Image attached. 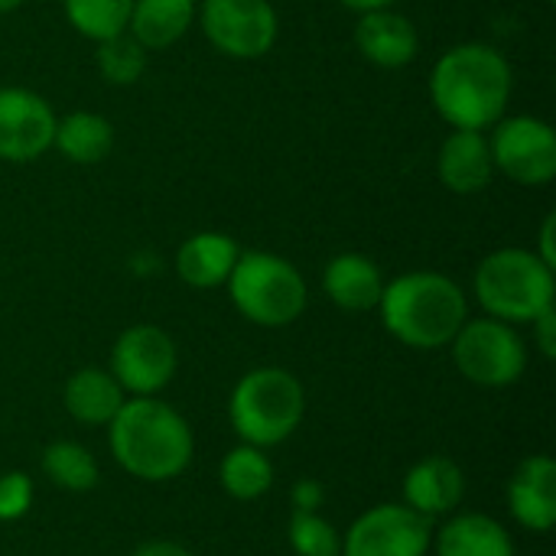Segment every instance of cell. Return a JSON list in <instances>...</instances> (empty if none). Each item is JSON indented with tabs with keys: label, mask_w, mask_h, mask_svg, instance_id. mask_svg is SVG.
<instances>
[{
	"label": "cell",
	"mask_w": 556,
	"mask_h": 556,
	"mask_svg": "<svg viewBox=\"0 0 556 556\" xmlns=\"http://www.w3.org/2000/svg\"><path fill=\"white\" fill-rule=\"evenodd\" d=\"M511 81V65L495 46L463 42L437 59L430 98L453 130H489L505 117Z\"/></svg>",
	"instance_id": "cell-1"
},
{
	"label": "cell",
	"mask_w": 556,
	"mask_h": 556,
	"mask_svg": "<svg viewBox=\"0 0 556 556\" xmlns=\"http://www.w3.org/2000/svg\"><path fill=\"white\" fill-rule=\"evenodd\" d=\"M114 463L140 482L179 479L195 453L189 420L160 397H127L108 424Z\"/></svg>",
	"instance_id": "cell-2"
},
{
	"label": "cell",
	"mask_w": 556,
	"mask_h": 556,
	"mask_svg": "<svg viewBox=\"0 0 556 556\" xmlns=\"http://www.w3.org/2000/svg\"><path fill=\"white\" fill-rule=\"evenodd\" d=\"M378 313L384 329L407 349H446L469 319L463 287L437 270H410L384 283Z\"/></svg>",
	"instance_id": "cell-3"
},
{
	"label": "cell",
	"mask_w": 556,
	"mask_h": 556,
	"mask_svg": "<svg viewBox=\"0 0 556 556\" xmlns=\"http://www.w3.org/2000/svg\"><path fill=\"white\" fill-rule=\"evenodd\" d=\"M306 417V391L287 368L264 365L238 378L228 397V420L241 443L274 450L287 443Z\"/></svg>",
	"instance_id": "cell-4"
},
{
	"label": "cell",
	"mask_w": 556,
	"mask_h": 556,
	"mask_svg": "<svg viewBox=\"0 0 556 556\" xmlns=\"http://www.w3.org/2000/svg\"><path fill=\"white\" fill-rule=\"evenodd\" d=\"M472 290L485 316L511 326H531L544 309L554 306V267H547L534 251L502 248L482 257V264L476 267Z\"/></svg>",
	"instance_id": "cell-5"
},
{
	"label": "cell",
	"mask_w": 556,
	"mask_h": 556,
	"mask_svg": "<svg viewBox=\"0 0 556 556\" xmlns=\"http://www.w3.org/2000/svg\"><path fill=\"white\" fill-rule=\"evenodd\" d=\"M225 287L235 309L264 329H283L296 323L309 303L303 274L287 257L270 251H241Z\"/></svg>",
	"instance_id": "cell-6"
},
{
	"label": "cell",
	"mask_w": 556,
	"mask_h": 556,
	"mask_svg": "<svg viewBox=\"0 0 556 556\" xmlns=\"http://www.w3.org/2000/svg\"><path fill=\"white\" fill-rule=\"evenodd\" d=\"M450 345L459 375L479 388H511L528 368V345L518 329L492 316L466 319Z\"/></svg>",
	"instance_id": "cell-7"
},
{
	"label": "cell",
	"mask_w": 556,
	"mask_h": 556,
	"mask_svg": "<svg viewBox=\"0 0 556 556\" xmlns=\"http://www.w3.org/2000/svg\"><path fill=\"white\" fill-rule=\"evenodd\" d=\"M205 39L228 59H261L274 49L280 20L270 0H202L195 7Z\"/></svg>",
	"instance_id": "cell-8"
},
{
	"label": "cell",
	"mask_w": 556,
	"mask_h": 556,
	"mask_svg": "<svg viewBox=\"0 0 556 556\" xmlns=\"http://www.w3.org/2000/svg\"><path fill=\"white\" fill-rule=\"evenodd\" d=\"M179 368L176 342L166 329L153 323L127 326L114 345H111V365L108 371L130 397H156Z\"/></svg>",
	"instance_id": "cell-9"
},
{
	"label": "cell",
	"mask_w": 556,
	"mask_h": 556,
	"mask_svg": "<svg viewBox=\"0 0 556 556\" xmlns=\"http://www.w3.org/2000/svg\"><path fill=\"white\" fill-rule=\"evenodd\" d=\"M433 544V521L404 502L368 508L342 534V556H427Z\"/></svg>",
	"instance_id": "cell-10"
},
{
	"label": "cell",
	"mask_w": 556,
	"mask_h": 556,
	"mask_svg": "<svg viewBox=\"0 0 556 556\" xmlns=\"http://www.w3.org/2000/svg\"><path fill=\"white\" fill-rule=\"evenodd\" d=\"M495 173L518 186H547L556 176V134L541 117H502L489 137Z\"/></svg>",
	"instance_id": "cell-11"
},
{
	"label": "cell",
	"mask_w": 556,
	"mask_h": 556,
	"mask_svg": "<svg viewBox=\"0 0 556 556\" xmlns=\"http://www.w3.org/2000/svg\"><path fill=\"white\" fill-rule=\"evenodd\" d=\"M52 104L29 88H0V160H39L55 137Z\"/></svg>",
	"instance_id": "cell-12"
},
{
	"label": "cell",
	"mask_w": 556,
	"mask_h": 556,
	"mask_svg": "<svg viewBox=\"0 0 556 556\" xmlns=\"http://www.w3.org/2000/svg\"><path fill=\"white\" fill-rule=\"evenodd\" d=\"M508 511L531 534H551L556 525V463L525 456L508 479Z\"/></svg>",
	"instance_id": "cell-13"
},
{
	"label": "cell",
	"mask_w": 556,
	"mask_h": 556,
	"mask_svg": "<svg viewBox=\"0 0 556 556\" xmlns=\"http://www.w3.org/2000/svg\"><path fill=\"white\" fill-rule=\"evenodd\" d=\"M466 495V476L450 456H424L404 476V505L424 518H450Z\"/></svg>",
	"instance_id": "cell-14"
},
{
	"label": "cell",
	"mask_w": 556,
	"mask_h": 556,
	"mask_svg": "<svg viewBox=\"0 0 556 556\" xmlns=\"http://www.w3.org/2000/svg\"><path fill=\"white\" fill-rule=\"evenodd\" d=\"M355 46L378 68H404L417 59L420 36H417V26L404 13L381 7V10H368L358 16Z\"/></svg>",
	"instance_id": "cell-15"
},
{
	"label": "cell",
	"mask_w": 556,
	"mask_h": 556,
	"mask_svg": "<svg viewBox=\"0 0 556 556\" xmlns=\"http://www.w3.org/2000/svg\"><path fill=\"white\" fill-rule=\"evenodd\" d=\"M437 173H440V182L456 195L482 192L495 176L489 137L482 130H453L440 147Z\"/></svg>",
	"instance_id": "cell-16"
},
{
	"label": "cell",
	"mask_w": 556,
	"mask_h": 556,
	"mask_svg": "<svg viewBox=\"0 0 556 556\" xmlns=\"http://www.w3.org/2000/svg\"><path fill=\"white\" fill-rule=\"evenodd\" d=\"M430 551H437V556H515V541L492 515L453 511L443 528L433 531Z\"/></svg>",
	"instance_id": "cell-17"
},
{
	"label": "cell",
	"mask_w": 556,
	"mask_h": 556,
	"mask_svg": "<svg viewBox=\"0 0 556 556\" xmlns=\"http://www.w3.org/2000/svg\"><path fill=\"white\" fill-rule=\"evenodd\" d=\"M241 248L231 235L222 231H199L186 238L176 251V274L192 290H215L228 283Z\"/></svg>",
	"instance_id": "cell-18"
},
{
	"label": "cell",
	"mask_w": 556,
	"mask_h": 556,
	"mask_svg": "<svg viewBox=\"0 0 556 556\" xmlns=\"http://www.w3.org/2000/svg\"><path fill=\"white\" fill-rule=\"evenodd\" d=\"M323 290L332 300V306H339L345 313H371V309H378L384 277H381V270H378V264L371 257L345 251V254H336L326 264Z\"/></svg>",
	"instance_id": "cell-19"
},
{
	"label": "cell",
	"mask_w": 556,
	"mask_h": 556,
	"mask_svg": "<svg viewBox=\"0 0 556 556\" xmlns=\"http://www.w3.org/2000/svg\"><path fill=\"white\" fill-rule=\"evenodd\" d=\"M124 401L127 394L108 368H78L62 388V404L81 427H108Z\"/></svg>",
	"instance_id": "cell-20"
},
{
	"label": "cell",
	"mask_w": 556,
	"mask_h": 556,
	"mask_svg": "<svg viewBox=\"0 0 556 556\" xmlns=\"http://www.w3.org/2000/svg\"><path fill=\"white\" fill-rule=\"evenodd\" d=\"M195 20V0H134L127 33L147 49H169Z\"/></svg>",
	"instance_id": "cell-21"
},
{
	"label": "cell",
	"mask_w": 556,
	"mask_h": 556,
	"mask_svg": "<svg viewBox=\"0 0 556 556\" xmlns=\"http://www.w3.org/2000/svg\"><path fill=\"white\" fill-rule=\"evenodd\" d=\"M52 147L78 166L101 163L114 147V124L98 111H72L62 121H55Z\"/></svg>",
	"instance_id": "cell-22"
},
{
	"label": "cell",
	"mask_w": 556,
	"mask_h": 556,
	"mask_svg": "<svg viewBox=\"0 0 556 556\" xmlns=\"http://www.w3.org/2000/svg\"><path fill=\"white\" fill-rule=\"evenodd\" d=\"M274 463L267 456V450L238 443L225 453L222 466H218V482L225 489L228 498L235 502H257L270 492L274 485Z\"/></svg>",
	"instance_id": "cell-23"
},
{
	"label": "cell",
	"mask_w": 556,
	"mask_h": 556,
	"mask_svg": "<svg viewBox=\"0 0 556 556\" xmlns=\"http://www.w3.org/2000/svg\"><path fill=\"white\" fill-rule=\"evenodd\" d=\"M42 476L62 492H91L101 479V466L88 446L75 440H55L42 450Z\"/></svg>",
	"instance_id": "cell-24"
},
{
	"label": "cell",
	"mask_w": 556,
	"mask_h": 556,
	"mask_svg": "<svg viewBox=\"0 0 556 556\" xmlns=\"http://www.w3.org/2000/svg\"><path fill=\"white\" fill-rule=\"evenodd\" d=\"M134 0H62L65 20L75 26L78 36L101 42L117 33H127Z\"/></svg>",
	"instance_id": "cell-25"
},
{
	"label": "cell",
	"mask_w": 556,
	"mask_h": 556,
	"mask_svg": "<svg viewBox=\"0 0 556 556\" xmlns=\"http://www.w3.org/2000/svg\"><path fill=\"white\" fill-rule=\"evenodd\" d=\"M94 46H98V55H94L98 72L108 85H134L147 72V49L130 33H117Z\"/></svg>",
	"instance_id": "cell-26"
},
{
	"label": "cell",
	"mask_w": 556,
	"mask_h": 556,
	"mask_svg": "<svg viewBox=\"0 0 556 556\" xmlns=\"http://www.w3.org/2000/svg\"><path fill=\"white\" fill-rule=\"evenodd\" d=\"M287 541L296 556H342V534L319 511H293L287 521Z\"/></svg>",
	"instance_id": "cell-27"
},
{
	"label": "cell",
	"mask_w": 556,
	"mask_h": 556,
	"mask_svg": "<svg viewBox=\"0 0 556 556\" xmlns=\"http://www.w3.org/2000/svg\"><path fill=\"white\" fill-rule=\"evenodd\" d=\"M33 498H36V485L26 472L13 469L0 476V521L3 525L26 518L33 508Z\"/></svg>",
	"instance_id": "cell-28"
},
{
	"label": "cell",
	"mask_w": 556,
	"mask_h": 556,
	"mask_svg": "<svg viewBox=\"0 0 556 556\" xmlns=\"http://www.w3.org/2000/svg\"><path fill=\"white\" fill-rule=\"evenodd\" d=\"M290 502H293V511H319L326 502V489L316 479H300L290 489Z\"/></svg>",
	"instance_id": "cell-29"
},
{
	"label": "cell",
	"mask_w": 556,
	"mask_h": 556,
	"mask_svg": "<svg viewBox=\"0 0 556 556\" xmlns=\"http://www.w3.org/2000/svg\"><path fill=\"white\" fill-rule=\"evenodd\" d=\"M531 329H534V342H538V349H541V355L544 358H554L556 355V309H544L534 323H531Z\"/></svg>",
	"instance_id": "cell-30"
},
{
	"label": "cell",
	"mask_w": 556,
	"mask_h": 556,
	"mask_svg": "<svg viewBox=\"0 0 556 556\" xmlns=\"http://www.w3.org/2000/svg\"><path fill=\"white\" fill-rule=\"evenodd\" d=\"M554 231H556V215H547L544 225H541V248L534 251L547 267L556 270V251H554Z\"/></svg>",
	"instance_id": "cell-31"
},
{
	"label": "cell",
	"mask_w": 556,
	"mask_h": 556,
	"mask_svg": "<svg viewBox=\"0 0 556 556\" xmlns=\"http://www.w3.org/2000/svg\"><path fill=\"white\" fill-rule=\"evenodd\" d=\"M130 556H195L192 551H186L182 544H173V541H147L140 544Z\"/></svg>",
	"instance_id": "cell-32"
},
{
	"label": "cell",
	"mask_w": 556,
	"mask_h": 556,
	"mask_svg": "<svg viewBox=\"0 0 556 556\" xmlns=\"http://www.w3.org/2000/svg\"><path fill=\"white\" fill-rule=\"evenodd\" d=\"M342 7L355 10V13H368V10H381V7H391L394 0H339Z\"/></svg>",
	"instance_id": "cell-33"
},
{
	"label": "cell",
	"mask_w": 556,
	"mask_h": 556,
	"mask_svg": "<svg viewBox=\"0 0 556 556\" xmlns=\"http://www.w3.org/2000/svg\"><path fill=\"white\" fill-rule=\"evenodd\" d=\"M23 0H0V13H10V10H16Z\"/></svg>",
	"instance_id": "cell-34"
},
{
	"label": "cell",
	"mask_w": 556,
	"mask_h": 556,
	"mask_svg": "<svg viewBox=\"0 0 556 556\" xmlns=\"http://www.w3.org/2000/svg\"><path fill=\"white\" fill-rule=\"evenodd\" d=\"M515 556H518V554H515Z\"/></svg>",
	"instance_id": "cell-35"
}]
</instances>
